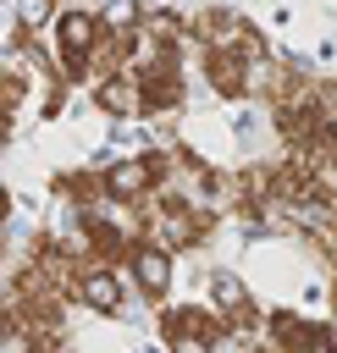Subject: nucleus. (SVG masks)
Segmentation results:
<instances>
[{
	"instance_id": "39448f33",
	"label": "nucleus",
	"mask_w": 337,
	"mask_h": 353,
	"mask_svg": "<svg viewBox=\"0 0 337 353\" xmlns=\"http://www.w3.org/2000/svg\"><path fill=\"white\" fill-rule=\"evenodd\" d=\"M155 193H160V176H155L149 154H133V160L105 165V204H116V210H144Z\"/></svg>"
},
{
	"instance_id": "f03ea898",
	"label": "nucleus",
	"mask_w": 337,
	"mask_h": 353,
	"mask_svg": "<svg viewBox=\"0 0 337 353\" xmlns=\"http://www.w3.org/2000/svg\"><path fill=\"white\" fill-rule=\"evenodd\" d=\"M265 342L276 353H337V331L293 309H265Z\"/></svg>"
},
{
	"instance_id": "1a4fd4ad",
	"label": "nucleus",
	"mask_w": 337,
	"mask_h": 353,
	"mask_svg": "<svg viewBox=\"0 0 337 353\" xmlns=\"http://www.w3.org/2000/svg\"><path fill=\"white\" fill-rule=\"evenodd\" d=\"M61 11H66L61 0H17V6H11V28L28 33V39H44V33L55 28Z\"/></svg>"
},
{
	"instance_id": "423d86ee",
	"label": "nucleus",
	"mask_w": 337,
	"mask_h": 353,
	"mask_svg": "<svg viewBox=\"0 0 337 353\" xmlns=\"http://www.w3.org/2000/svg\"><path fill=\"white\" fill-rule=\"evenodd\" d=\"M72 303H83L88 314H122V303H127L122 270H116V265L83 259V265H77V281H72Z\"/></svg>"
},
{
	"instance_id": "6e6552de",
	"label": "nucleus",
	"mask_w": 337,
	"mask_h": 353,
	"mask_svg": "<svg viewBox=\"0 0 337 353\" xmlns=\"http://www.w3.org/2000/svg\"><path fill=\"white\" fill-rule=\"evenodd\" d=\"M127 265H133V287H138L149 303H166V292H171V281H177V254H171L166 243L144 237Z\"/></svg>"
},
{
	"instance_id": "7ed1b4c3",
	"label": "nucleus",
	"mask_w": 337,
	"mask_h": 353,
	"mask_svg": "<svg viewBox=\"0 0 337 353\" xmlns=\"http://www.w3.org/2000/svg\"><path fill=\"white\" fill-rule=\"evenodd\" d=\"M210 309L227 320V331H254V336H265V309L254 303V292L243 287L238 270H210Z\"/></svg>"
},
{
	"instance_id": "f257e3e1",
	"label": "nucleus",
	"mask_w": 337,
	"mask_h": 353,
	"mask_svg": "<svg viewBox=\"0 0 337 353\" xmlns=\"http://www.w3.org/2000/svg\"><path fill=\"white\" fill-rule=\"evenodd\" d=\"M105 44L99 6H66L50 28V61L66 83H94V55Z\"/></svg>"
},
{
	"instance_id": "20e7f679",
	"label": "nucleus",
	"mask_w": 337,
	"mask_h": 353,
	"mask_svg": "<svg viewBox=\"0 0 337 353\" xmlns=\"http://www.w3.org/2000/svg\"><path fill=\"white\" fill-rule=\"evenodd\" d=\"M88 99H94V110L110 116V121H138V116H144V77H138V66H122V72L94 77V83H88Z\"/></svg>"
},
{
	"instance_id": "0eeeda50",
	"label": "nucleus",
	"mask_w": 337,
	"mask_h": 353,
	"mask_svg": "<svg viewBox=\"0 0 337 353\" xmlns=\"http://www.w3.org/2000/svg\"><path fill=\"white\" fill-rule=\"evenodd\" d=\"M227 336V320L204 303H177V309H160V342L177 353L188 342H221Z\"/></svg>"
}]
</instances>
